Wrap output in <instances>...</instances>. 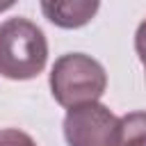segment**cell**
Wrapping results in <instances>:
<instances>
[{
  "label": "cell",
  "mask_w": 146,
  "mask_h": 146,
  "mask_svg": "<svg viewBox=\"0 0 146 146\" xmlns=\"http://www.w3.org/2000/svg\"><path fill=\"white\" fill-rule=\"evenodd\" d=\"M48 62L43 30L27 18L0 23V75L7 80H32Z\"/></svg>",
  "instance_id": "cell-1"
},
{
  "label": "cell",
  "mask_w": 146,
  "mask_h": 146,
  "mask_svg": "<svg viewBox=\"0 0 146 146\" xmlns=\"http://www.w3.org/2000/svg\"><path fill=\"white\" fill-rule=\"evenodd\" d=\"M107 73L98 59L84 52L62 55L50 71V94L62 107L98 103L105 94Z\"/></svg>",
  "instance_id": "cell-2"
},
{
  "label": "cell",
  "mask_w": 146,
  "mask_h": 146,
  "mask_svg": "<svg viewBox=\"0 0 146 146\" xmlns=\"http://www.w3.org/2000/svg\"><path fill=\"white\" fill-rule=\"evenodd\" d=\"M119 116L100 103L71 107L64 116V137L68 146H114Z\"/></svg>",
  "instance_id": "cell-3"
},
{
  "label": "cell",
  "mask_w": 146,
  "mask_h": 146,
  "mask_svg": "<svg viewBox=\"0 0 146 146\" xmlns=\"http://www.w3.org/2000/svg\"><path fill=\"white\" fill-rule=\"evenodd\" d=\"M100 0H41L43 16L64 30H78L98 14Z\"/></svg>",
  "instance_id": "cell-4"
},
{
  "label": "cell",
  "mask_w": 146,
  "mask_h": 146,
  "mask_svg": "<svg viewBox=\"0 0 146 146\" xmlns=\"http://www.w3.org/2000/svg\"><path fill=\"white\" fill-rule=\"evenodd\" d=\"M114 146H146V112H130L119 119Z\"/></svg>",
  "instance_id": "cell-5"
},
{
  "label": "cell",
  "mask_w": 146,
  "mask_h": 146,
  "mask_svg": "<svg viewBox=\"0 0 146 146\" xmlns=\"http://www.w3.org/2000/svg\"><path fill=\"white\" fill-rule=\"evenodd\" d=\"M0 146H36V141L18 128H2L0 130Z\"/></svg>",
  "instance_id": "cell-6"
},
{
  "label": "cell",
  "mask_w": 146,
  "mask_h": 146,
  "mask_svg": "<svg viewBox=\"0 0 146 146\" xmlns=\"http://www.w3.org/2000/svg\"><path fill=\"white\" fill-rule=\"evenodd\" d=\"M135 50H137L141 64H146V18L139 23V27L135 32Z\"/></svg>",
  "instance_id": "cell-7"
},
{
  "label": "cell",
  "mask_w": 146,
  "mask_h": 146,
  "mask_svg": "<svg viewBox=\"0 0 146 146\" xmlns=\"http://www.w3.org/2000/svg\"><path fill=\"white\" fill-rule=\"evenodd\" d=\"M14 5H16V0H0V14H2V11H7V9H9V7H14Z\"/></svg>",
  "instance_id": "cell-8"
},
{
  "label": "cell",
  "mask_w": 146,
  "mask_h": 146,
  "mask_svg": "<svg viewBox=\"0 0 146 146\" xmlns=\"http://www.w3.org/2000/svg\"><path fill=\"white\" fill-rule=\"evenodd\" d=\"M144 66H146V64H144Z\"/></svg>",
  "instance_id": "cell-9"
}]
</instances>
